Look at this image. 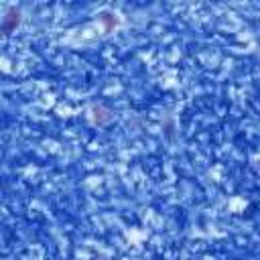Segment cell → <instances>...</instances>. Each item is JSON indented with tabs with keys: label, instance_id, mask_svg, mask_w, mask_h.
<instances>
[{
	"label": "cell",
	"instance_id": "obj_1",
	"mask_svg": "<svg viewBox=\"0 0 260 260\" xmlns=\"http://www.w3.org/2000/svg\"><path fill=\"white\" fill-rule=\"evenodd\" d=\"M18 24H20V10L12 6V8H8L6 14L2 16V32H4V35H10Z\"/></svg>",
	"mask_w": 260,
	"mask_h": 260
},
{
	"label": "cell",
	"instance_id": "obj_2",
	"mask_svg": "<svg viewBox=\"0 0 260 260\" xmlns=\"http://www.w3.org/2000/svg\"><path fill=\"white\" fill-rule=\"evenodd\" d=\"M100 20H102V24L106 26V30H110V28H114V26L118 24L116 14H110V12H102V14H100Z\"/></svg>",
	"mask_w": 260,
	"mask_h": 260
},
{
	"label": "cell",
	"instance_id": "obj_3",
	"mask_svg": "<svg viewBox=\"0 0 260 260\" xmlns=\"http://www.w3.org/2000/svg\"><path fill=\"white\" fill-rule=\"evenodd\" d=\"M258 169H260V160H258Z\"/></svg>",
	"mask_w": 260,
	"mask_h": 260
}]
</instances>
